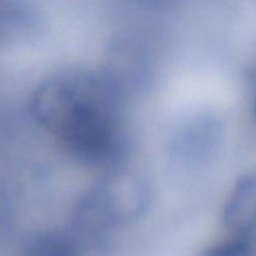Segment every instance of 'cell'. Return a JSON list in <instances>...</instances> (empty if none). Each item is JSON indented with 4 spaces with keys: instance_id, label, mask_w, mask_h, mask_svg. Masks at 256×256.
<instances>
[{
    "instance_id": "obj_1",
    "label": "cell",
    "mask_w": 256,
    "mask_h": 256,
    "mask_svg": "<svg viewBox=\"0 0 256 256\" xmlns=\"http://www.w3.org/2000/svg\"><path fill=\"white\" fill-rule=\"evenodd\" d=\"M32 112L68 149L89 160H105L118 148V112L109 85L92 75H69L39 85Z\"/></svg>"
},
{
    "instance_id": "obj_2",
    "label": "cell",
    "mask_w": 256,
    "mask_h": 256,
    "mask_svg": "<svg viewBox=\"0 0 256 256\" xmlns=\"http://www.w3.org/2000/svg\"><path fill=\"white\" fill-rule=\"evenodd\" d=\"M222 222L230 234H256V175L238 180L225 202Z\"/></svg>"
},
{
    "instance_id": "obj_3",
    "label": "cell",
    "mask_w": 256,
    "mask_h": 256,
    "mask_svg": "<svg viewBox=\"0 0 256 256\" xmlns=\"http://www.w3.org/2000/svg\"><path fill=\"white\" fill-rule=\"evenodd\" d=\"M256 249L255 235L230 234L222 242H216L202 256H252Z\"/></svg>"
},
{
    "instance_id": "obj_4",
    "label": "cell",
    "mask_w": 256,
    "mask_h": 256,
    "mask_svg": "<svg viewBox=\"0 0 256 256\" xmlns=\"http://www.w3.org/2000/svg\"><path fill=\"white\" fill-rule=\"evenodd\" d=\"M250 88H252V110L256 118V68L252 70L250 75Z\"/></svg>"
}]
</instances>
